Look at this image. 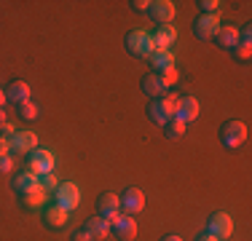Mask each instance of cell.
I'll list each match as a JSON object with an SVG mask.
<instances>
[{"mask_svg":"<svg viewBox=\"0 0 252 241\" xmlns=\"http://www.w3.org/2000/svg\"><path fill=\"white\" fill-rule=\"evenodd\" d=\"M218 137H220V142H223V148L236 150L244 145V140H247V123H244V120H236V118H228L225 123L220 126Z\"/></svg>","mask_w":252,"mask_h":241,"instance_id":"1","label":"cell"},{"mask_svg":"<svg viewBox=\"0 0 252 241\" xmlns=\"http://www.w3.org/2000/svg\"><path fill=\"white\" fill-rule=\"evenodd\" d=\"M177 99L180 96L175 94H166V96H161V99H151L148 102V118H151V123L156 126H164L166 120H169L172 116H175V107H177Z\"/></svg>","mask_w":252,"mask_h":241,"instance_id":"2","label":"cell"},{"mask_svg":"<svg viewBox=\"0 0 252 241\" xmlns=\"http://www.w3.org/2000/svg\"><path fill=\"white\" fill-rule=\"evenodd\" d=\"M124 46H126V51H129L131 57H142V59H148L151 51L156 48L153 35L148 32V30H131V32H126Z\"/></svg>","mask_w":252,"mask_h":241,"instance_id":"3","label":"cell"},{"mask_svg":"<svg viewBox=\"0 0 252 241\" xmlns=\"http://www.w3.org/2000/svg\"><path fill=\"white\" fill-rule=\"evenodd\" d=\"M54 153L46 148H35L32 153L27 155V172H32L35 177H43V174H54Z\"/></svg>","mask_w":252,"mask_h":241,"instance_id":"4","label":"cell"},{"mask_svg":"<svg viewBox=\"0 0 252 241\" xmlns=\"http://www.w3.org/2000/svg\"><path fill=\"white\" fill-rule=\"evenodd\" d=\"M54 204L67 209V212H73L78 204H81V190H78V185L75 182H59V188L54 190Z\"/></svg>","mask_w":252,"mask_h":241,"instance_id":"5","label":"cell"},{"mask_svg":"<svg viewBox=\"0 0 252 241\" xmlns=\"http://www.w3.org/2000/svg\"><path fill=\"white\" fill-rule=\"evenodd\" d=\"M118 204H121V214L137 217L145 209V196H142L140 188H126L121 196H118Z\"/></svg>","mask_w":252,"mask_h":241,"instance_id":"6","label":"cell"},{"mask_svg":"<svg viewBox=\"0 0 252 241\" xmlns=\"http://www.w3.org/2000/svg\"><path fill=\"white\" fill-rule=\"evenodd\" d=\"M175 14H177V8L172 0H151V5H148V16L156 24H172Z\"/></svg>","mask_w":252,"mask_h":241,"instance_id":"7","label":"cell"},{"mask_svg":"<svg viewBox=\"0 0 252 241\" xmlns=\"http://www.w3.org/2000/svg\"><path fill=\"white\" fill-rule=\"evenodd\" d=\"M8 145H11V153L30 155L38 148V134H35V131H14V134L8 137Z\"/></svg>","mask_w":252,"mask_h":241,"instance_id":"8","label":"cell"},{"mask_svg":"<svg viewBox=\"0 0 252 241\" xmlns=\"http://www.w3.org/2000/svg\"><path fill=\"white\" fill-rule=\"evenodd\" d=\"M110 233H113L118 241H131V239L137 236V222H134V217L118 214L116 220L110 222Z\"/></svg>","mask_w":252,"mask_h":241,"instance_id":"9","label":"cell"},{"mask_svg":"<svg viewBox=\"0 0 252 241\" xmlns=\"http://www.w3.org/2000/svg\"><path fill=\"white\" fill-rule=\"evenodd\" d=\"M207 233H212L215 239H228L233 233V220L225 212H215L207 220Z\"/></svg>","mask_w":252,"mask_h":241,"instance_id":"10","label":"cell"},{"mask_svg":"<svg viewBox=\"0 0 252 241\" xmlns=\"http://www.w3.org/2000/svg\"><path fill=\"white\" fill-rule=\"evenodd\" d=\"M118 214H121L118 196H113V193H102V196L97 198V217H102V220H107V222H113Z\"/></svg>","mask_w":252,"mask_h":241,"instance_id":"11","label":"cell"},{"mask_svg":"<svg viewBox=\"0 0 252 241\" xmlns=\"http://www.w3.org/2000/svg\"><path fill=\"white\" fill-rule=\"evenodd\" d=\"M199 110L201 107H199V99H196V96H180L177 107H175V118H180L185 126H188L190 120L199 118Z\"/></svg>","mask_w":252,"mask_h":241,"instance_id":"12","label":"cell"},{"mask_svg":"<svg viewBox=\"0 0 252 241\" xmlns=\"http://www.w3.org/2000/svg\"><path fill=\"white\" fill-rule=\"evenodd\" d=\"M67 222H70V212H67V209L57 207V204L43 207V225L46 228H51V231H62Z\"/></svg>","mask_w":252,"mask_h":241,"instance_id":"13","label":"cell"},{"mask_svg":"<svg viewBox=\"0 0 252 241\" xmlns=\"http://www.w3.org/2000/svg\"><path fill=\"white\" fill-rule=\"evenodd\" d=\"M218 30H220V19H218V16L201 14L199 19L193 22V35L199 40H212L215 35H218Z\"/></svg>","mask_w":252,"mask_h":241,"instance_id":"14","label":"cell"},{"mask_svg":"<svg viewBox=\"0 0 252 241\" xmlns=\"http://www.w3.org/2000/svg\"><path fill=\"white\" fill-rule=\"evenodd\" d=\"M140 86H142V94H145L148 99H161V96L169 94V89L161 83L158 72H145V75H142V81H140Z\"/></svg>","mask_w":252,"mask_h":241,"instance_id":"15","label":"cell"},{"mask_svg":"<svg viewBox=\"0 0 252 241\" xmlns=\"http://www.w3.org/2000/svg\"><path fill=\"white\" fill-rule=\"evenodd\" d=\"M151 35H153L156 48H164V51H172V46H175V40H177L175 24H158L156 32H151Z\"/></svg>","mask_w":252,"mask_h":241,"instance_id":"16","label":"cell"},{"mask_svg":"<svg viewBox=\"0 0 252 241\" xmlns=\"http://www.w3.org/2000/svg\"><path fill=\"white\" fill-rule=\"evenodd\" d=\"M3 91H5V99H8V102L19 105V102H27L30 99V83L22 81V78H14V81L3 89Z\"/></svg>","mask_w":252,"mask_h":241,"instance_id":"17","label":"cell"},{"mask_svg":"<svg viewBox=\"0 0 252 241\" xmlns=\"http://www.w3.org/2000/svg\"><path fill=\"white\" fill-rule=\"evenodd\" d=\"M38 188V177H35L32 172H19L14 180H11V190L16 193V196H25V193H30V190H35Z\"/></svg>","mask_w":252,"mask_h":241,"instance_id":"18","label":"cell"},{"mask_svg":"<svg viewBox=\"0 0 252 241\" xmlns=\"http://www.w3.org/2000/svg\"><path fill=\"white\" fill-rule=\"evenodd\" d=\"M83 228H86V233H89L94 241L107 239V233H110V222L102 220V217H89V220L83 222Z\"/></svg>","mask_w":252,"mask_h":241,"instance_id":"19","label":"cell"},{"mask_svg":"<svg viewBox=\"0 0 252 241\" xmlns=\"http://www.w3.org/2000/svg\"><path fill=\"white\" fill-rule=\"evenodd\" d=\"M148 62H151L153 70H166V67H175V54L172 51H164V48H153L151 57H148Z\"/></svg>","mask_w":252,"mask_h":241,"instance_id":"20","label":"cell"},{"mask_svg":"<svg viewBox=\"0 0 252 241\" xmlns=\"http://www.w3.org/2000/svg\"><path fill=\"white\" fill-rule=\"evenodd\" d=\"M212 40H215L220 48H228V51H231V48L239 43V27H220L218 35H215Z\"/></svg>","mask_w":252,"mask_h":241,"instance_id":"21","label":"cell"},{"mask_svg":"<svg viewBox=\"0 0 252 241\" xmlns=\"http://www.w3.org/2000/svg\"><path fill=\"white\" fill-rule=\"evenodd\" d=\"M19 201H22V207H25V209H40L46 204V193L40 188H35V190L25 193V196H19Z\"/></svg>","mask_w":252,"mask_h":241,"instance_id":"22","label":"cell"},{"mask_svg":"<svg viewBox=\"0 0 252 241\" xmlns=\"http://www.w3.org/2000/svg\"><path fill=\"white\" fill-rule=\"evenodd\" d=\"M161 129H164V134L169 137V140H180V137L185 134V123H183L180 118H175V116H172L169 120H166V123L161 126Z\"/></svg>","mask_w":252,"mask_h":241,"instance_id":"23","label":"cell"},{"mask_svg":"<svg viewBox=\"0 0 252 241\" xmlns=\"http://www.w3.org/2000/svg\"><path fill=\"white\" fill-rule=\"evenodd\" d=\"M16 116H19L22 120H35L38 118V105H35L32 99L19 102V105H16Z\"/></svg>","mask_w":252,"mask_h":241,"instance_id":"24","label":"cell"},{"mask_svg":"<svg viewBox=\"0 0 252 241\" xmlns=\"http://www.w3.org/2000/svg\"><path fill=\"white\" fill-rule=\"evenodd\" d=\"M231 54H233L236 62H247V59L252 57V43H236L231 48Z\"/></svg>","mask_w":252,"mask_h":241,"instance_id":"25","label":"cell"},{"mask_svg":"<svg viewBox=\"0 0 252 241\" xmlns=\"http://www.w3.org/2000/svg\"><path fill=\"white\" fill-rule=\"evenodd\" d=\"M38 188L43 193H54L59 188V180L54 177V174H43V177H38Z\"/></svg>","mask_w":252,"mask_h":241,"instance_id":"26","label":"cell"},{"mask_svg":"<svg viewBox=\"0 0 252 241\" xmlns=\"http://www.w3.org/2000/svg\"><path fill=\"white\" fill-rule=\"evenodd\" d=\"M158 78H161V83H164L166 89H172V86L177 83V78H180V75H177V70H175V67H166V70H161V72H158Z\"/></svg>","mask_w":252,"mask_h":241,"instance_id":"27","label":"cell"},{"mask_svg":"<svg viewBox=\"0 0 252 241\" xmlns=\"http://www.w3.org/2000/svg\"><path fill=\"white\" fill-rule=\"evenodd\" d=\"M199 8H201V14H207V16H218L220 3L218 0H199Z\"/></svg>","mask_w":252,"mask_h":241,"instance_id":"28","label":"cell"},{"mask_svg":"<svg viewBox=\"0 0 252 241\" xmlns=\"http://www.w3.org/2000/svg\"><path fill=\"white\" fill-rule=\"evenodd\" d=\"M11 172H14V158L11 155H0V177H5Z\"/></svg>","mask_w":252,"mask_h":241,"instance_id":"29","label":"cell"},{"mask_svg":"<svg viewBox=\"0 0 252 241\" xmlns=\"http://www.w3.org/2000/svg\"><path fill=\"white\" fill-rule=\"evenodd\" d=\"M70 241H94V239L86 233V228H78V231L70 233Z\"/></svg>","mask_w":252,"mask_h":241,"instance_id":"30","label":"cell"},{"mask_svg":"<svg viewBox=\"0 0 252 241\" xmlns=\"http://www.w3.org/2000/svg\"><path fill=\"white\" fill-rule=\"evenodd\" d=\"M148 5H151L148 0H134V3H131V8L140 11V14H148Z\"/></svg>","mask_w":252,"mask_h":241,"instance_id":"31","label":"cell"},{"mask_svg":"<svg viewBox=\"0 0 252 241\" xmlns=\"http://www.w3.org/2000/svg\"><path fill=\"white\" fill-rule=\"evenodd\" d=\"M11 153V145H8V137H0V155H8Z\"/></svg>","mask_w":252,"mask_h":241,"instance_id":"32","label":"cell"},{"mask_svg":"<svg viewBox=\"0 0 252 241\" xmlns=\"http://www.w3.org/2000/svg\"><path fill=\"white\" fill-rule=\"evenodd\" d=\"M11 134H14V126H11V123L0 126V137H11Z\"/></svg>","mask_w":252,"mask_h":241,"instance_id":"33","label":"cell"},{"mask_svg":"<svg viewBox=\"0 0 252 241\" xmlns=\"http://www.w3.org/2000/svg\"><path fill=\"white\" fill-rule=\"evenodd\" d=\"M196 241H220V239H215L212 233H207V231H204V233H201V236L196 239Z\"/></svg>","mask_w":252,"mask_h":241,"instance_id":"34","label":"cell"},{"mask_svg":"<svg viewBox=\"0 0 252 241\" xmlns=\"http://www.w3.org/2000/svg\"><path fill=\"white\" fill-rule=\"evenodd\" d=\"M5 102H8V99H5V91H3V89H0V110H3V107H5Z\"/></svg>","mask_w":252,"mask_h":241,"instance_id":"35","label":"cell"},{"mask_svg":"<svg viewBox=\"0 0 252 241\" xmlns=\"http://www.w3.org/2000/svg\"><path fill=\"white\" fill-rule=\"evenodd\" d=\"M161 241H183V239H180V236H175V233H169V236H164Z\"/></svg>","mask_w":252,"mask_h":241,"instance_id":"36","label":"cell"},{"mask_svg":"<svg viewBox=\"0 0 252 241\" xmlns=\"http://www.w3.org/2000/svg\"><path fill=\"white\" fill-rule=\"evenodd\" d=\"M3 123H5V113L0 110V126H3Z\"/></svg>","mask_w":252,"mask_h":241,"instance_id":"37","label":"cell"}]
</instances>
